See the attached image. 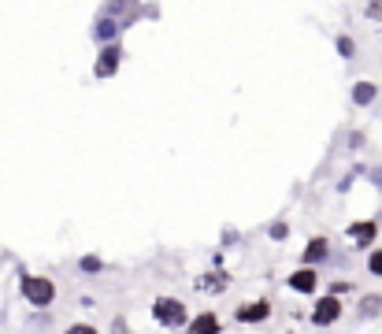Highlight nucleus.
Returning <instances> with one entry per match:
<instances>
[{
    "label": "nucleus",
    "mask_w": 382,
    "mask_h": 334,
    "mask_svg": "<svg viewBox=\"0 0 382 334\" xmlns=\"http://www.w3.org/2000/svg\"><path fill=\"white\" fill-rule=\"evenodd\" d=\"M23 297L34 305V309H45V305H52V297H56V286H52L49 278L23 275Z\"/></svg>",
    "instance_id": "f257e3e1"
},
{
    "label": "nucleus",
    "mask_w": 382,
    "mask_h": 334,
    "mask_svg": "<svg viewBox=\"0 0 382 334\" xmlns=\"http://www.w3.org/2000/svg\"><path fill=\"white\" fill-rule=\"evenodd\" d=\"M152 315L163 323V327H186V305L175 301V297H160L156 305H152Z\"/></svg>",
    "instance_id": "f03ea898"
},
{
    "label": "nucleus",
    "mask_w": 382,
    "mask_h": 334,
    "mask_svg": "<svg viewBox=\"0 0 382 334\" xmlns=\"http://www.w3.org/2000/svg\"><path fill=\"white\" fill-rule=\"evenodd\" d=\"M119 63H123V49H119V45H108V49L101 52V60H97L93 75L97 78H112L115 71H119Z\"/></svg>",
    "instance_id": "7ed1b4c3"
},
{
    "label": "nucleus",
    "mask_w": 382,
    "mask_h": 334,
    "mask_svg": "<svg viewBox=\"0 0 382 334\" xmlns=\"http://www.w3.org/2000/svg\"><path fill=\"white\" fill-rule=\"evenodd\" d=\"M338 315H342V301H338V297H323V301L315 305L312 320L320 323V327H331V323L338 320Z\"/></svg>",
    "instance_id": "20e7f679"
},
{
    "label": "nucleus",
    "mask_w": 382,
    "mask_h": 334,
    "mask_svg": "<svg viewBox=\"0 0 382 334\" xmlns=\"http://www.w3.org/2000/svg\"><path fill=\"white\" fill-rule=\"evenodd\" d=\"M123 30V23L119 19H112V15H101V19H97V26H93V38L97 41H115V34H119Z\"/></svg>",
    "instance_id": "39448f33"
},
{
    "label": "nucleus",
    "mask_w": 382,
    "mask_h": 334,
    "mask_svg": "<svg viewBox=\"0 0 382 334\" xmlns=\"http://www.w3.org/2000/svg\"><path fill=\"white\" fill-rule=\"evenodd\" d=\"M289 286H294L297 294H312V290H315V272L305 264L301 272H294V275H289Z\"/></svg>",
    "instance_id": "423d86ee"
},
{
    "label": "nucleus",
    "mask_w": 382,
    "mask_h": 334,
    "mask_svg": "<svg viewBox=\"0 0 382 334\" xmlns=\"http://www.w3.org/2000/svg\"><path fill=\"white\" fill-rule=\"evenodd\" d=\"M219 315H212V312H204V315H197L193 320V327H189V334H219Z\"/></svg>",
    "instance_id": "0eeeda50"
},
{
    "label": "nucleus",
    "mask_w": 382,
    "mask_h": 334,
    "mask_svg": "<svg viewBox=\"0 0 382 334\" xmlns=\"http://www.w3.org/2000/svg\"><path fill=\"white\" fill-rule=\"evenodd\" d=\"M375 230H379V223H353V227H349V238L357 241V246H371Z\"/></svg>",
    "instance_id": "6e6552de"
},
{
    "label": "nucleus",
    "mask_w": 382,
    "mask_h": 334,
    "mask_svg": "<svg viewBox=\"0 0 382 334\" xmlns=\"http://www.w3.org/2000/svg\"><path fill=\"white\" fill-rule=\"evenodd\" d=\"M267 312H271V305L267 301H256V305H245V309H238V320L241 323H260Z\"/></svg>",
    "instance_id": "1a4fd4ad"
},
{
    "label": "nucleus",
    "mask_w": 382,
    "mask_h": 334,
    "mask_svg": "<svg viewBox=\"0 0 382 334\" xmlns=\"http://www.w3.org/2000/svg\"><path fill=\"white\" fill-rule=\"evenodd\" d=\"M357 312H360V320H371V315H379V312H382V294H371V297H363Z\"/></svg>",
    "instance_id": "9d476101"
},
{
    "label": "nucleus",
    "mask_w": 382,
    "mask_h": 334,
    "mask_svg": "<svg viewBox=\"0 0 382 334\" xmlns=\"http://www.w3.org/2000/svg\"><path fill=\"white\" fill-rule=\"evenodd\" d=\"M375 93H379V89H375V86H371V82H357V86H353V101H357L360 108H363V104H371V101H375Z\"/></svg>",
    "instance_id": "9b49d317"
},
{
    "label": "nucleus",
    "mask_w": 382,
    "mask_h": 334,
    "mask_svg": "<svg viewBox=\"0 0 382 334\" xmlns=\"http://www.w3.org/2000/svg\"><path fill=\"white\" fill-rule=\"evenodd\" d=\"M323 257H326V238H315V241H312V246H308V249H305V264H308V267H312V264H320V260H323Z\"/></svg>",
    "instance_id": "f8f14e48"
},
{
    "label": "nucleus",
    "mask_w": 382,
    "mask_h": 334,
    "mask_svg": "<svg viewBox=\"0 0 382 334\" xmlns=\"http://www.w3.org/2000/svg\"><path fill=\"white\" fill-rule=\"evenodd\" d=\"M363 12H368V19L382 23V0H368V8H363Z\"/></svg>",
    "instance_id": "ddd939ff"
},
{
    "label": "nucleus",
    "mask_w": 382,
    "mask_h": 334,
    "mask_svg": "<svg viewBox=\"0 0 382 334\" xmlns=\"http://www.w3.org/2000/svg\"><path fill=\"white\" fill-rule=\"evenodd\" d=\"M82 272H89V275L101 272V260H97V257H82Z\"/></svg>",
    "instance_id": "4468645a"
},
{
    "label": "nucleus",
    "mask_w": 382,
    "mask_h": 334,
    "mask_svg": "<svg viewBox=\"0 0 382 334\" xmlns=\"http://www.w3.org/2000/svg\"><path fill=\"white\" fill-rule=\"evenodd\" d=\"M368 267H371V275H382V249H379V252H371Z\"/></svg>",
    "instance_id": "2eb2a0df"
},
{
    "label": "nucleus",
    "mask_w": 382,
    "mask_h": 334,
    "mask_svg": "<svg viewBox=\"0 0 382 334\" xmlns=\"http://www.w3.org/2000/svg\"><path fill=\"white\" fill-rule=\"evenodd\" d=\"M338 52H342V56H353V41L349 38H338Z\"/></svg>",
    "instance_id": "dca6fc26"
},
{
    "label": "nucleus",
    "mask_w": 382,
    "mask_h": 334,
    "mask_svg": "<svg viewBox=\"0 0 382 334\" xmlns=\"http://www.w3.org/2000/svg\"><path fill=\"white\" fill-rule=\"evenodd\" d=\"M67 334H97L93 327H89V323H75V327H71Z\"/></svg>",
    "instance_id": "f3484780"
},
{
    "label": "nucleus",
    "mask_w": 382,
    "mask_h": 334,
    "mask_svg": "<svg viewBox=\"0 0 382 334\" xmlns=\"http://www.w3.org/2000/svg\"><path fill=\"white\" fill-rule=\"evenodd\" d=\"M271 238H275V241L286 238V223H275V227H271Z\"/></svg>",
    "instance_id": "a211bd4d"
},
{
    "label": "nucleus",
    "mask_w": 382,
    "mask_h": 334,
    "mask_svg": "<svg viewBox=\"0 0 382 334\" xmlns=\"http://www.w3.org/2000/svg\"><path fill=\"white\" fill-rule=\"evenodd\" d=\"M371 182H375V186L382 189V167H375V171H371Z\"/></svg>",
    "instance_id": "6ab92c4d"
},
{
    "label": "nucleus",
    "mask_w": 382,
    "mask_h": 334,
    "mask_svg": "<svg viewBox=\"0 0 382 334\" xmlns=\"http://www.w3.org/2000/svg\"><path fill=\"white\" fill-rule=\"evenodd\" d=\"M379 227H382V212H379Z\"/></svg>",
    "instance_id": "aec40b11"
}]
</instances>
